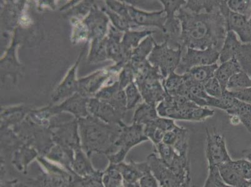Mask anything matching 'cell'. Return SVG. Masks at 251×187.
<instances>
[{
    "mask_svg": "<svg viewBox=\"0 0 251 187\" xmlns=\"http://www.w3.org/2000/svg\"><path fill=\"white\" fill-rule=\"evenodd\" d=\"M181 23V48L200 50L215 48L221 51L227 33L226 21L218 10L195 13L183 6L177 11Z\"/></svg>",
    "mask_w": 251,
    "mask_h": 187,
    "instance_id": "1",
    "label": "cell"
},
{
    "mask_svg": "<svg viewBox=\"0 0 251 187\" xmlns=\"http://www.w3.org/2000/svg\"><path fill=\"white\" fill-rule=\"evenodd\" d=\"M159 117L173 120L202 122L213 117L214 111L208 107H200L184 96H171L167 94L157 106Z\"/></svg>",
    "mask_w": 251,
    "mask_h": 187,
    "instance_id": "2",
    "label": "cell"
},
{
    "mask_svg": "<svg viewBox=\"0 0 251 187\" xmlns=\"http://www.w3.org/2000/svg\"><path fill=\"white\" fill-rule=\"evenodd\" d=\"M182 54V49L172 48L167 42H164L160 45H155L148 61L151 65L158 68L161 76L166 79L177 70Z\"/></svg>",
    "mask_w": 251,
    "mask_h": 187,
    "instance_id": "3",
    "label": "cell"
},
{
    "mask_svg": "<svg viewBox=\"0 0 251 187\" xmlns=\"http://www.w3.org/2000/svg\"><path fill=\"white\" fill-rule=\"evenodd\" d=\"M220 51L215 48L204 50L186 48L182 50L181 61L175 72L183 75L193 68L214 65L220 59Z\"/></svg>",
    "mask_w": 251,
    "mask_h": 187,
    "instance_id": "4",
    "label": "cell"
},
{
    "mask_svg": "<svg viewBox=\"0 0 251 187\" xmlns=\"http://www.w3.org/2000/svg\"><path fill=\"white\" fill-rule=\"evenodd\" d=\"M149 139L145 136L143 125L134 123L131 126L124 127L120 138L115 143L116 146L120 147V151L109 157L111 164L122 163L131 148Z\"/></svg>",
    "mask_w": 251,
    "mask_h": 187,
    "instance_id": "5",
    "label": "cell"
},
{
    "mask_svg": "<svg viewBox=\"0 0 251 187\" xmlns=\"http://www.w3.org/2000/svg\"><path fill=\"white\" fill-rule=\"evenodd\" d=\"M206 131V156L208 167H219L232 161L227 149L225 138L216 131Z\"/></svg>",
    "mask_w": 251,
    "mask_h": 187,
    "instance_id": "6",
    "label": "cell"
},
{
    "mask_svg": "<svg viewBox=\"0 0 251 187\" xmlns=\"http://www.w3.org/2000/svg\"><path fill=\"white\" fill-rule=\"evenodd\" d=\"M147 162L151 172L156 178L159 187H180L185 182L166 166L155 153L148 156Z\"/></svg>",
    "mask_w": 251,
    "mask_h": 187,
    "instance_id": "7",
    "label": "cell"
},
{
    "mask_svg": "<svg viewBox=\"0 0 251 187\" xmlns=\"http://www.w3.org/2000/svg\"><path fill=\"white\" fill-rule=\"evenodd\" d=\"M163 79V76L159 75L136 81L141 96L145 102L156 106L157 104L163 101L167 95L162 84Z\"/></svg>",
    "mask_w": 251,
    "mask_h": 187,
    "instance_id": "8",
    "label": "cell"
},
{
    "mask_svg": "<svg viewBox=\"0 0 251 187\" xmlns=\"http://www.w3.org/2000/svg\"><path fill=\"white\" fill-rule=\"evenodd\" d=\"M128 12L132 21L139 26L154 27L163 31L166 21V14L163 10L148 12L128 7Z\"/></svg>",
    "mask_w": 251,
    "mask_h": 187,
    "instance_id": "9",
    "label": "cell"
},
{
    "mask_svg": "<svg viewBox=\"0 0 251 187\" xmlns=\"http://www.w3.org/2000/svg\"><path fill=\"white\" fill-rule=\"evenodd\" d=\"M225 19L227 31L236 33L243 44L251 45V26L247 17L229 11Z\"/></svg>",
    "mask_w": 251,
    "mask_h": 187,
    "instance_id": "10",
    "label": "cell"
},
{
    "mask_svg": "<svg viewBox=\"0 0 251 187\" xmlns=\"http://www.w3.org/2000/svg\"><path fill=\"white\" fill-rule=\"evenodd\" d=\"M177 126L175 120L159 117L144 126V132L154 145L162 142L166 132L172 131Z\"/></svg>",
    "mask_w": 251,
    "mask_h": 187,
    "instance_id": "11",
    "label": "cell"
},
{
    "mask_svg": "<svg viewBox=\"0 0 251 187\" xmlns=\"http://www.w3.org/2000/svg\"><path fill=\"white\" fill-rule=\"evenodd\" d=\"M115 165L122 174L124 182L129 184L137 183L150 171L147 161L140 163L131 161L129 164L122 163Z\"/></svg>",
    "mask_w": 251,
    "mask_h": 187,
    "instance_id": "12",
    "label": "cell"
},
{
    "mask_svg": "<svg viewBox=\"0 0 251 187\" xmlns=\"http://www.w3.org/2000/svg\"><path fill=\"white\" fill-rule=\"evenodd\" d=\"M243 70L236 58H232L226 62L221 63L215 72L214 77L220 83L223 91L227 90V84L234 75Z\"/></svg>",
    "mask_w": 251,
    "mask_h": 187,
    "instance_id": "13",
    "label": "cell"
},
{
    "mask_svg": "<svg viewBox=\"0 0 251 187\" xmlns=\"http://www.w3.org/2000/svg\"><path fill=\"white\" fill-rule=\"evenodd\" d=\"M243 44L233 31H227L226 37L220 51V61L221 63L226 62L236 58L240 52Z\"/></svg>",
    "mask_w": 251,
    "mask_h": 187,
    "instance_id": "14",
    "label": "cell"
},
{
    "mask_svg": "<svg viewBox=\"0 0 251 187\" xmlns=\"http://www.w3.org/2000/svg\"><path fill=\"white\" fill-rule=\"evenodd\" d=\"M230 161L219 166L221 179L225 183L234 187H248V182L230 164Z\"/></svg>",
    "mask_w": 251,
    "mask_h": 187,
    "instance_id": "15",
    "label": "cell"
},
{
    "mask_svg": "<svg viewBox=\"0 0 251 187\" xmlns=\"http://www.w3.org/2000/svg\"><path fill=\"white\" fill-rule=\"evenodd\" d=\"M166 93L171 96H183L185 91L184 75L171 73L167 78L162 81Z\"/></svg>",
    "mask_w": 251,
    "mask_h": 187,
    "instance_id": "16",
    "label": "cell"
},
{
    "mask_svg": "<svg viewBox=\"0 0 251 187\" xmlns=\"http://www.w3.org/2000/svg\"><path fill=\"white\" fill-rule=\"evenodd\" d=\"M159 117L156 105L145 102L137 109L134 116V123L145 126Z\"/></svg>",
    "mask_w": 251,
    "mask_h": 187,
    "instance_id": "17",
    "label": "cell"
},
{
    "mask_svg": "<svg viewBox=\"0 0 251 187\" xmlns=\"http://www.w3.org/2000/svg\"><path fill=\"white\" fill-rule=\"evenodd\" d=\"M156 44V43L152 35L144 39L143 42L136 47L131 54L132 66L138 65L147 60V58L151 53Z\"/></svg>",
    "mask_w": 251,
    "mask_h": 187,
    "instance_id": "18",
    "label": "cell"
},
{
    "mask_svg": "<svg viewBox=\"0 0 251 187\" xmlns=\"http://www.w3.org/2000/svg\"><path fill=\"white\" fill-rule=\"evenodd\" d=\"M218 67L216 63L211 65L197 66L189 70L186 74L193 81L204 84L214 77Z\"/></svg>",
    "mask_w": 251,
    "mask_h": 187,
    "instance_id": "19",
    "label": "cell"
},
{
    "mask_svg": "<svg viewBox=\"0 0 251 187\" xmlns=\"http://www.w3.org/2000/svg\"><path fill=\"white\" fill-rule=\"evenodd\" d=\"M228 115L236 116L242 124L251 134V104L237 99L234 108L228 111Z\"/></svg>",
    "mask_w": 251,
    "mask_h": 187,
    "instance_id": "20",
    "label": "cell"
},
{
    "mask_svg": "<svg viewBox=\"0 0 251 187\" xmlns=\"http://www.w3.org/2000/svg\"><path fill=\"white\" fill-rule=\"evenodd\" d=\"M221 1H193L189 0L183 8L195 13H214L220 10Z\"/></svg>",
    "mask_w": 251,
    "mask_h": 187,
    "instance_id": "21",
    "label": "cell"
},
{
    "mask_svg": "<svg viewBox=\"0 0 251 187\" xmlns=\"http://www.w3.org/2000/svg\"><path fill=\"white\" fill-rule=\"evenodd\" d=\"M72 168L77 174L81 177L89 176L95 173L87 159L79 149L76 150V156L73 162Z\"/></svg>",
    "mask_w": 251,
    "mask_h": 187,
    "instance_id": "22",
    "label": "cell"
},
{
    "mask_svg": "<svg viewBox=\"0 0 251 187\" xmlns=\"http://www.w3.org/2000/svg\"><path fill=\"white\" fill-rule=\"evenodd\" d=\"M101 173L95 172L86 177H75L70 187H103L101 184Z\"/></svg>",
    "mask_w": 251,
    "mask_h": 187,
    "instance_id": "23",
    "label": "cell"
},
{
    "mask_svg": "<svg viewBox=\"0 0 251 187\" xmlns=\"http://www.w3.org/2000/svg\"><path fill=\"white\" fill-rule=\"evenodd\" d=\"M248 88H251V76L243 70L230 78L227 84V90L234 91Z\"/></svg>",
    "mask_w": 251,
    "mask_h": 187,
    "instance_id": "24",
    "label": "cell"
},
{
    "mask_svg": "<svg viewBox=\"0 0 251 187\" xmlns=\"http://www.w3.org/2000/svg\"><path fill=\"white\" fill-rule=\"evenodd\" d=\"M115 164H111L107 170L103 178L106 187H124V180Z\"/></svg>",
    "mask_w": 251,
    "mask_h": 187,
    "instance_id": "25",
    "label": "cell"
},
{
    "mask_svg": "<svg viewBox=\"0 0 251 187\" xmlns=\"http://www.w3.org/2000/svg\"><path fill=\"white\" fill-rule=\"evenodd\" d=\"M228 8L232 12L244 16L250 19L251 14V1L250 0H228Z\"/></svg>",
    "mask_w": 251,
    "mask_h": 187,
    "instance_id": "26",
    "label": "cell"
},
{
    "mask_svg": "<svg viewBox=\"0 0 251 187\" xmlns=\"http://www.w3.org/2000/svg\"><path fill=\"white\" fill-rule=\"evenodd\" d=\"M156 31L152 29H145L141 31L129 32L127 33L125 38V43L127 49L131 47H136L140 44V41L148 36L152 35Z\"/></svg>",
    "mask_w": 251,
    "mask_h": 187,
    "instance_id": "27",
    "label": "cell"
},
{
    "mask_svg": "<svg viewBox=\"0 0 251 187\" xmlns=\"http://www.w3.org/2000/svg\"><path fill=\"white\" fill-rule=\"evenodd\" d=\"M155 147H156V152L158 153L159 158L169 167L175 157L174 148L172 146L165 144L163 142L155 145Z\"/></svg>",
    "mask_w": 251,
    "mask_h": 187,
    "instance_id": "28",
    "label": "cell"
},
{
    "mask_svg": "<svg viewBox=\"0 0 251 187\" xmlns=\"http://www.w3.org/2000/svg\"><path fill=\"white\" fill-rule=\"evenodd\" d=\"M230 164L248 182L251 181V163L245 159L230 161Z\"/></svg>",
    "mask_w": 251,
    "mask_h": 187,
    "instance_id": "29",
    "label": "cell"
},
{
    "mask_svg": "<svg viewBox=\"0 0 251 187\" xmlns=\"http://www.w3.org/2000/svg\"><path fill=\"white\" fill-rule=\"evenodd\" d=\"M204 88L207 94L210 97L220 98L223 95V89L215 77H212L206 83H205Z\"/></svg>",
    "mask_w": 251,
    "mask_h": 187,
    "instance_id": "30",
    "label": "cell"
},
{
    "mask_svg": "<svg viewBox=\"0 0 251 187\" xmlns=\"http://www.w3.org/2000/svg\"><path fill=\"white\" fill-rule=\"evenodd\" d=\"M127 104L129 109L133 108L140 101L141 94L135 84L132 83L126 90Z\"/></svg>",
    "mask_w": 251,
    "mask_h": 187,
    "instance_id": "31",
    "label": "cell"
},
{
    "mask_svg": "<svg viewBox=\"0 0 251 187\" xmlns=\"http://www.w3.org/2000/svg\"><path fill=\"white\" fill-rule=\"evenodd\" d=\"M159 2H161L162 5L163 6V10L165 11L167 16L176 15L177 11L186 3V1L183 0H160Z\"/></svg>",
    "mask_w": 251,
    "mask_h": 187,
    "instance_id": "32",
    "label": "cell"
},
{
    "mask_svg": "<svg viewBox=\"0 0 251 187\" xmlns=\"http://www.w3.org/2000/svg\"><path fill=\"white\" fill-rule=\"evenodd\" d=\"M229 92L232 96L239 101L251 104V88L229 91Z\"/></svg>",
    "mask_w": 251,
    "mask_h": 187,
    "instance_id": "33",
    "label": "cell"
},
{
    "mask_svg": "<svg viewBox=\"0 0 251 187\" xmlns=\"http://www.w3.org/2000/svg\"><path fill=\"white\" fill-rule=\"evenodd\" d=\"M140 187H160L156 178L151 171L148 172L138 182Z\"/></svg>",
    "mask_w": 251,
    "mask_h": 187,
    "instance_id": "34",
    "label": "cell"
},
{
    "mask_svg": "<svg viewBox=\"0 0 251 187\" xmlns=\"http://www.w3.org/2000/svg\"><path fill=\"white\" fill-rule=\"evenodd\" d=\"M180 127H181L178 126L177 125V126L176 127L175 129L172 130V131L166 132L165 135L164 136L162 142L171 146L174 145L177 140Z\"/></svg>",
    "mask_w": 251,
    "mask_h": 187,
    "instance_id": "35",
    "label": "cell"
},
{
    "mask_svg": "<svg viewBox=\"0 0 251 187\" xmlns=\"http://www.w3.org/2000/svg\"><path fill=\"white\" fill-rule=\"evenodd\" d=\"M215 182L216 186L218 187H234L229 186V185L225 183V182H223L222 179H221L220 173V174L218 175V176L216 177Z\"/></svg>",
    "mask_w": 251,
    "mask_h": 187,
    "instance_id": "36",
    "label": "cell"
},
{
    "mask_svg": "<svg viewBox=\"0 0 251 187\" xmlns=\"http://www.w3.org/2000/svg\"><path fill=\"white\" fill-rule=\"evenodd\" d=\"M242 154H243L244 159L248 160V161L251 163V147L250 149L244 150L242 152Z\"/></svg>",
    "mask_w": 251,
    "mask_h": 187,
    "instance_id": "37",
    "label": "cell"
},
{
    "mask_svg": "<svg viewBox=\"0 0 251 187\" xmlns=\"http://www.w3.org/2000/svg\"><path fill=\"white\" fill-rule=\"evenodd\" d=\"M124 187H140V186H139L138 182L134 184H129L124 182Z\"/></svg>",
    "mask_w": 251,
    "mask_h": 187,
    "instance_id": "38",
    "label": "cell"
},
{
    "mask_svg": "<svg viewBox=\"0 0 251 187\" xmlns=\"http://www.w3.org/2000/svg\"><path fill=\"white\" fill-rule=\"evenodd\" d=\"M191 179H188L186 180L181 185V187H191L190 184H191Z\"/></svg>",
    "mask_w": 251,
    "mask_h": 187,
    "instance_id": "39",
    "label": "cell"
},
{
    "mask_svg": "<svg viewBox=\"0 0 251 187\" xmlns=\"http://www.w3.org/2000/svg\"><path fill=\"white\" fill-rule=\"evenodd\" d=\"M249 22H250V24H251V17L250 18V19H249Z\"/></svg>",
    "mask_w": 251,
    "mask_h": 187,
    "instance_id": "40",
    "label": "cell"
},
{
    "mask_svg": "<svg viewBox=\"0 0 251 187\" xmlns=\"http://www.w3.org/2000/svg\"><path fill=\"white\" fill-rule=\"evenodd\" d=\"M249 186H250V187H251V181L250 182H248Z\"/></svg>",
    "mask_w": 251,
    "mask_h": 187,
    "instance_id": "41",
    "label": "cell"
},
{
    "mask_svg": "<svg viewBox=\"0 0 251 187\" xmlns=\"http://www.w3.org/2000/svg\"></svg>",
    "mask_w": 251,
    "mask_h": 187,
    "instance_id": "42",
    "label": "cell"
}]
</instances>
